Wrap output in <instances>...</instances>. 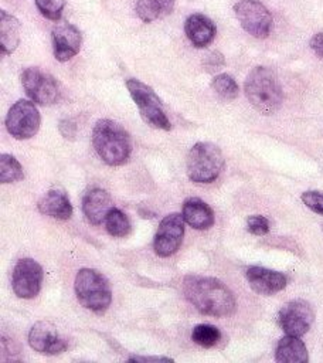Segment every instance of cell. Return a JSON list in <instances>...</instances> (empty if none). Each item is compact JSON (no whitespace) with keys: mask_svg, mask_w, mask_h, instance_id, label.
Instances as JSON below:
<instances>
[{"mask_svg":"<svg viewBox=\"0 0 323 363\" xmlns=\"http://www.w3.org/2000/svg\"><path fill=\"white\" fill-rule=\"evenodd\" d=\"M183 294L187 301L201 313L210 316H228L237 309L232 291L212 277L187 275L183 279Z\"/></svg>","mask_w":323,"mask_h":363,"instance_id":"1","label":"cell"},{"mask_svg":"<svg viewBox=\"0 0 323 363\" xmlns=\"http://www.w3.org/2000/svg\"><path fill=\"white\" fill-rule=\"evenodd\" d=\"M92 143L98 156L109 166L126 163L132 152L129 133L120 123L112 119H99L95 123Z\"/></svg>","mask_w":323,"mask_h":363,"instance_id":"2","label":"cell"},{"mask_svg":"<svg viewBox=\"0 0 323 363\" xmlns=\"http://www.w3.org/2000/svg\"><path fill=\"white\" fill-rule=\"evenodd\" d=\"M245 95L251 105L264 115L275 113L283 101L280 84L275 72L266 67H255L248 74Z\"/></svg>","mask_w":323,"mask_h":363,"instance_id":"3","label":"cell"},{"mask_svg":"<svg viewBox=\"0 0 323 363\" xmlns=\"http://www.w3.org/2000/svg\"><path fill=\"white\" fill-rule=\"evenodd\" d=\"M74 291L79 303L96 313L106 311L112 301L108 279L92 268H82L76 272Z\"/></svg>","mask_w":323,"mask_h":363,"instance_id":"4","label":"cell"},{"mask_svg":"<svg viewBox=\"0 0 323 363\" xmlns=\"http://www.w3.org/2000/svg\"><path fill=\"white\" fill-rule=\"evenodd\" d=\"M224 167L220 147L210 142L196 143L187 156V174L194 183L214 182Z\"/></svg>","mask_w":323,"mask_h":363,"instance_id":"5","label":"cell"},{"mask_svg":"<svg viewBox=\"0 0 323 363\" xmlns=\"http://www.w3.org/2000/svg\"><path fill=\"white\" fill-rule=\"evenodd\" d=\"M126 88L136 104L142 119L150 125L152 128L170 130L171 123L164 112L163 104L156 92L146 84L140 82L139 79L130 78L126 81Z\"/></svg>","mask_w":323,"mask_h":363,"instance_id":"6","label":"cell"},{"mask_svg":"<svg viewBox=\"0 0 323 363\" xmlns=\"http://www.w3.org/2000/svg\"><path fill=\"white\" fill-rule=\"evenodd\" d=\"M235 16L242 28L256 38H265L269 35L273 18L269 10L258 0H241L234 6Z\"/></svg>","mask_w":323,"mask_h":363,"instance_id":"7","label":"cell"},{"mask_svg":"<svg viewBox=\"0 0 323 363\" xmlns=\"http://www.w3.org/2000/svg\"><path fill=\"white\" fill-rule=\"evenodd\" d=\"M40 113L35 105L30 101H17L7 112L6 128L16 139H28L38 132Z\"/></svg>","mask_w":323,"mask_h":363,"instance_id":"8","label":"cell"},{"mask_svg":"<svg viewBox=\"0 0 323 363\" xmlns=\"http://www.w3.org/2000/svg\"><path fill=\"white\" fill-rule=\"evenodd\" d=\"M21 84L30 99L40 105L55 104L60 98V86L57 81L50 74L35 67L23 71Z\"/></svg>","mask_w":323,"mask_h":363,"instance_id":"9","label":"cell"},{"mask_svg":"<svg viewBox=\"0 0 323 363\" xmlns=\"http://www.w3.org/2000/svg\"><path fill=\"white\" fill-rule=\"evenodd\" d=\"M41 284L42 268L37 261H34L33 258H21L20 261H17L13 269L11 286L18 298H34L40 292Z\"/></svg>","mask_w":323,"mask_h":363,"instance_id":"10","label":"cell"},{"mask_svg":"<svg viewBox=\"0 0 323 363\" xmlns=\"http://www.w3.org/2000/svg\"><path fill=\"white\" fill-rule=\"evenodd\" d=\"M184 237V218L183 214L171 213L166 216L156 231L153 247L154 252L159 257H170L173 255Z\"/></svg>","mask_w":323,"mask_h":363,"instance_id":"11","label":"cell"},{"mask_svg":"<svg viewBox=\"0 0 323 363\" xmlns=\"http://www.w3.org/2000/svg\"><path fill=\"white\" fill-rule=\"evenodd\" d=\"M313 311L303 299H295L285 303L278 315V322L286 335L302 336L313 323Z\"/></svg>","mask_w":323,"mask_h":363,"instance_id":"12","label":"cell"},{"mask_svg":"<svg viewBox=\"0 0 323 363\" xmlns=\"http://www.w3.org/2000/svg\"><path fill=\"white\" fill-rule=\"evenodd\" d=\"M30 346L44 354H58L67 347V342L58 335L55 326L47 320H40L33 325L28 332Z\"/></svg>","mask_w":323,"mask_h":363,"instance_id":"13","label":"cell"},{"mask_svg":"<svg viewBox=\"0 0 323 363\" xmlns=\"http://www.w3.org/2000/svg\"><path fill=\"white\" fill-rule=\"evenodd\" d=\"M54 57L64 62L76 55L81 50L82 35L79 30L69 23H60L52 28L51 33Z\"/></svg>","mask_w":323,"mask_h":363,"instance_id":"14","label":"cell"},{"mask_svg":"<svg viewBox=\"0 0 323 363\" xmlns=\"http://www.w3.org/2000/svg\"><path fill=\"white\" fill-rule=\"evenodd\" d=\"M245 278L249 284V286L261 295H273L279 291H282L288 279L282 272L268 269L264 267H248L245 271Z\"/></svg>","mask_w":323,"mask_h":363,"instance_id":"15","label":"cell"},{"mask_svg":"<svg viewBox=\"0 0 323 363\" xmlns=\"http://www.w3.org/2000/svg\"><path fill=\"white\" fill-rule=\"evenodd\" d=\"M110 208L112 200L103 189L94 187L85 193L82 200V211L91 224L99 225L103 223Z\"/></svg>","mask_w":323,"mask_h":363,"instance_id":"16","label":"cell"},{"mask_svg":"<svg viewBox=\"0 0 323 363\" xmlns=\"http://www.w3.org/2000/svg\"><path fill=\"white\" fill-rule=\"evenodd\" d=\"M184 31L191 44L197 48L207 47L215 37L217 28L211 18L204 14L196 13L186 18Z\"/></svg>","mask_w":323,"mask_h":363,"instance_id":"17","label":"cell"},{"mask_svg":"<svg viewBox=\"0 0 323 363\" xmlns=\"http://www.w3.org/2000/svg\"><path fill=\"white\" fill-rule=\"evenodd\" d=\"M38 210L50 217L58 220H68L72 216V206L65 194L60 189L48 190L38 201Z\"/></svg>","mask_w":323,"mask_h":363,"instance_id":"18","label":"cell"},{"mask_svg":"<svg viewBox=\"0 0 323 363\" xmlns=\"http://www.w3.org/2000/svg\"><path fill=\"white\" fill-rule=\"evenodd\" d=\"M183 218L196 230H207L214 224V213L211 207L197 197H191L184 201Z\"/></svg>","mask_w":323,"mask_h":363,"instance_id":"19","label":"cell"},{"mask_svg":"<svg viewBox=\"0 0 323 363\" xmlns=\"http://www.w3.org/2000/svg\"><path fill=\"white\" fill-rule=\"evenodd\" d=\"M275 359L280 363H305L309 360L305 343L299 336L286 335L278 342Z\"/></svg>","mask_w":323,"mask_h":363,"instance_id":"20","label":"cell"},{"mask_svg":"<svg viewBox=\"0 0 323 363\" xmlns=\"http://www.w3.org/2000/svg\"><path fill=\"white\" fill-rule=\"evenodd\" d=\"M0 16V50L4 55L11 54L20 43V23L14 16L3 10Z\"/></svg>","mask_w":323,"mask_h":363,"instance_id":"21","label":"cell"},{"mask_svg":"<svg viewBox=\"0 0 323 363\" xmlns=\"http://www.w3.org/2000/svg\"><path fill=\"white\" fill-rule=\"evenodd\" d=\"M176 0H137L136 14L144 23H152L160 16H167L173 11Z\"/></svg>","mask_w":323,"mask_h":363,"instance_id":"22","label":"cell"},{"mask_svg":"<svg viewBox=\"0 0 323 363\" xmlns=\"http://www.w3.org/2000/svg\"><path fill=\"white\" fill-rule=\"evenodd\" d=\"M23 179H24V172L20 162L13 155L3 153L0 156V182L13 183Z\"/></svg>","mask_w":323,"mask_h":363,"instance_id":"23","label":"cell"},{"mask_svg":"<svg viewBox=\"0 0 323 363\" xmlns=\"http://www.w3.org/2000/svg\"><path fill=\"white\" fill-rule=\"evenodd\" d=\"M105 221L108 233L113 237H126L132 230L128 216L118 208H110Z\"/></svg>","mask_w":323,"mask_h":363,"instance_id":"24","label":"cell"},{"mask_svg":"<svg viewBox=\"0 0 323 363\" xmlns=\"http://www.w3.org/2000/svg\"><path fill=\"white\" fill-rule=\"evenodd\" d=\"M220 337H221L220 330L215 326L207 325V323L197 325L191 332L193 342L203 347H211V346L217 345Z\"/></svg>","mask_w":323,"mask_h":363,"instance_id":"25","label":"cell"},{"mask_svg":"<svg viewBox=\"0 0 323 363\" xmlns=\"http://www.w3.org/2000/svg\"><path fill=\"white\" fill-rule=\"evenodd\" d=\"M212 89L222 99H234L238 96V85L235 79L228 74H218L212 79Z\"/></svg>","mask_w":323,"mask_h":363,"instance_id":"26","label":"cell"},{"mask_svg":"<svg viewBox=\"0 0 323 363\" xmlns=\"http://www.w3.org/2000/svg\"><path fill=\"white\" fill-rule=\"evenodd\" d=\"M38 11L48 20H60L65 7V0H35Z\"/></svg>","mask_w":323,"mask_h":363,"instance_id":"27","label":"cell"},{"mask_svg":"<svg viewBox=\"0 0 323 363\" xmlns=\"http://www.w3.org/2000/svg\"><path fill=\"white\" fill-rule=\"evenodd\" d=\"M302 201L309 207L312 211L323 216V193L309 190L302 194Z\"/></svg>","mask_w":323,"mask_h":363,"instance_id":"28","label":"cell"},{"mask_svg":"<svg viewBox=\"0 0 323 363\" xmlns=\"http://www.w3.org/2000/svg\"><path fill=\"white\" fill-rule=\"evenodd\" d=\"M246 227L255 235H265L269 231V221L264 216H249Z\"/></svg>","mask_w":323,"mask_h":363,"instance_id":"29","label":"cell"},{"mask_svg":"<svg viewBox=\"0 0 323 363\" xmlns=\"http://www.w3.org/2000/svg\"><path fill=\"white\" fill-rule=\"evenodd\" d=\"M204 65L208 71H217L220 67L224 65V57L221 52L218 51H214L211 54L207 55L205 61H204Z\"/></svg>","mask_w":323,"mask_h":363,"instance_id":"30","label":"cell"},{"mask_svg":"<svg viewBox=\"0 0 323 363\" xmlns=\"http://www.w3.org/2000/svg\"><path fill=\"white\" fill-rule=\"evenodd\" d=\"M310 48L319 58H323V33H317L310 38Z\"/></svg>","mask_w":323,"mask_h":363,"instance_id":"31","label":"cell"},{"mask_svg":"<svg viewBox=\"0 0 323 363\" xmlns=\"http://www.w3.org/2000/svg\"><path fill=\"white\" fill-rule=\"evenodd\" d=\"M129 362H173V359L170 357H164V356H152V357H143V356H132L128 359Z\"/></svg>","mask_w":323,"mask_h":363,"instance_id":"32","label":"cell"}]
</instances>
